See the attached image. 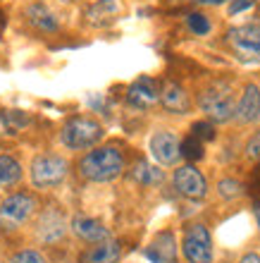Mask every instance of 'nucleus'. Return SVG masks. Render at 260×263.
I'll return each instance as SVG.
<instances>
[{"label":"nucleus","mask_w":260,"mask_h":263,"mask_svg":"<svg viewBox=\"0 0 260 263\" xmlns=\"http://www.w3.org/2000/svg\"><path fill=\"white\" fill-rule=\"evenodd\" d=\"M29 175H31V184L36 189H55L67 180L69 163L67 158H62L57 153H41L31 160Z\"/></svg>","instance_id":"obj_4"},{"label":"nucleus","mask_w":260,"mask_h":263,"mask_svg":"<svg viewBox=\"0 0 260 263\" xmlns=\"http://www.w3.org/2000/svg\"><path fill=\"white\" fill-rule=\"evenodd\" d=\"M69 230H72V235L79 237L86 244H98L112 237L103 222L96 220V218H89V215H74L69 220Z\"/></svg>","instance_id":"obj_13"},{"label":"nucleus","mask_w":260,"mask_h":263,"mask_svg":"<svg viewBox=\"0 0 260 263\" xmlns=\"http://www.w3.org/2000/svg\"><path fill=\"white\" fill-rule=\"evenodd\" d=\"M24 14H27L29 24L34 29H38V31H50V34H53V31L60 29L57 17H55V14L48 10V5H43V3H31Z\"/></svg>","instance_id":"obj_17"},{"label":"nucleus","mask_w":260,"mask_h":263,"mask_svg":"<svg viewBox=\"0 0 260 263\" xmlns=\"http://www.w3.org/2000/svg\"><path fill=\"white\" fill-rule=\"evenodd\" d=\"M172 184L189 201H201L208 194V182L196 165H179L172 175Z\"/></svg>","instance_id":"obj_8"},{"label":"nucleus","mask_w":260,"mask_h":263,"mask_svg":"<svg viewBox=\"0 0 260 263\" xmlns=\"http://www.w3.org/2000/svg\"><path fill=\"white\" fill-rule=\"evenodd\" d=\"M144 256L151 263H179V247L177 237L172 230H163L151 239V244L144 249Z\"/></svg>","instance_id":"obj_10"},{"label":"nucleus","mask_w":260,"mask_h":263,"mask_svg":"<svg viewBox=\"0 0 260 263\" xmlns=\"http://www.w3.org/2000/svg\"><path fill=\"white\" fill-rule=\"evenodd\" d=\"M239 263H260V254H255V251H251V254H244V256L239 258Z\"/></svg>","instance_id":"obj_29"},{"label":"nucleus","mask_w":260,"mask_h":263,"mask_svg":"<svg viewBox=\"0 0 260 263\" xmlns=\"http://www.w3.org/2000/svg\"><path fill=\"white\" fill-rule=\"evenodd\" d=\"M186 24H189V29H191L196 36H206V34H210V29H212L210 20H208L206 14H198V12L189 14V17H186Z\"/></svg>","instance_id":"obj_23"},{"label":"nucleus","mask_w":260,"mask_h":263,"mask_svg":"<svg viewBox=\"0 0 260 263\" xmlns=\"http://www.w3.org/2000/svg\"><path fill=\"white\" fill-rule=\"evenodd\" d=\"M236 91L229 82H212L198 96V108L212 125H225L236 115Z\"/></svg>","instance_id":"obj_2"},{"label":"nucleus","mask_w":260,"mask_h":263,"mask_svg":"<svg viewBox=\"0 0 260 263\" xmlns=\"http://www.w3.org/2000/svg\"><path fill=\"white\" fill-rule=\"evenodd\" d=\"M253 215H255V222H258V228H260V203L253 206Z\"/></svg>","instance_id":"obj_31"},{"label":"nucleus","mask_w":260,"mask_h":263,"mask_svg":"<svg viewBox=\"0 0 260 263\" xmlns=\"http://www.w3.org/2000/svg\"><path fill=\"white\" fill-rule=\"evenodd\" d=\"M227 43L244 63H260V24H241L227 31Z\"/></svg>","instance_id":"obj_7"},{"label":"nucleus","mask_w":260,"mask_h":263,"mask_svg":"<svg viewBox=\"0 0 260 263\" xmlns=\"http://www.w3.org/2000/svg\"><path fill=\"white\" fill-rule=\"evenodd\" d=\"M253 5V0H232V5H229V14H236L241 10H246V7Z\"/></svg>","instance_id":"obj_28"},{"label":"nucleus","mask_w":260,"mask_h":263,"mask_svg":"<svg viewBox=\"0 0 260 263\" xmlns=\"http://www.w3.org/2000/svg\"><path fill=\"white\" fill-rule=\"evenodd\" d=\"M67 230H69L67 218L57 208H50V211L41 213V218L36 222V239H41L43 244H55L67 235Z\"/></svg>","instance_id":"obj_11"},{"label":"nucleus","mask_w":260,"mask_h":263,"mask_svg":"<svg viewBox=\"0 0 260 263\" xmlns=\"http://www.w3.org/2000/svg\"><path fill=\"white\" fill-rule=\"evenodd\" d=\"M10 263H48V258L38 249H19L10 256Z\"/></svg>","instance_id":"obj_21"},{"label":"nucleus","mask_w":260,"mask_h":263,"mask_svg":"<svg viewBox=\"0 0 260 263\" xmlns=\"http://www.w3.org/2000/svg\"><path fill=\"white\" fill-rule=\"evenodd\" d=\"M163 165L157 163H148V160H138L134 163V167L129 170V177L136 184H144V187H157L165 182V173L160 170Z\"/></svg>","instance_id":"obj_18"},{"label":"nucleus","mask_w":260,"mask_h":263,"mask_svg":"<svg viewBox=\"0 0 260 263\" xmlns=\"http://www.w3.org/2000/svg\"><path fill=\"white\" fill-rule=\"evenodd\" d=\"M217 194L225 201H234V199H241V196L246 194V189H244V184H241L239 180H234V177H222V180L217 182Z\"/></svg>","instance_id":"obj_20"},{"label":"nucleus","mask_w":260,"mask_h":263,"mask_svg":"<svg viewBox=\"0 0 260 263\" xmlns=\"http://www.w3.org/2000/svg\"><path fill=\"white\" fill-rule=\"evenodd\" d=\"M198 5H222V3H227V0H196Z\"/></svg>","instance_id":"obj_30"},{"label":"nucleus","mask_w":260,"mask_h":263,"mask_svg":"<svg viewBox=\"0 0 260 263\" xmlns=\"http://www.w3.org/2000/svg\"><path fill=\"white\" fill-rule=\"evenodd\" d=\"M193 137L198 139H212V122H198V125H193Z\"/></svg>","instance_id":"obj_27"},{"label":"nucleus","mask_w":260,"mask_h":263,"mask_svg":"<svg viewBox=\"0 0 260 263\" xmlns=\"http://www.w3.org/2000/svg\"><path fill=\"white\" fill-rule=\"evenodd\" d=\"M234 120L239 125H251V122H258L260 120V89L255 84H246L244 91L239 96V103H236V115Z\"/></svg>","instance_id":"obj_14"},{"label":"nucleus","mask_w":260,"mask_h":263,"mask_svg":"<svg viewBox=\"0 0 260 263\" xmlns=\"http://www.w3.org/2000/svg\"><path fill=\"white\" fill-rule=\"evenodd\" d=\"M122 258V244L117 239H105V242L91 244L89 249L79 254V263H119Z\"/></svg>","instance_id":"obj_15"},{"label":"nucleus","mask_w":260,"mask_h":263,"mask_svg":"<svg viewBox=\"0 0 260 263\" xmlns=\"http://www.w3.org/2000/svg\"><path fill=\"white\" fill-rule=\"evenodd\" d=\"M246 158L248 160H260V132H255L253 137L246 141Z\"/></svg>","instance_id":"obj_26"},{"label":"nucleus","mask_w":260,"mask_h":263,"mask_svg":"<svg viewBox=\"0 0 260 263\" xmlns=\"http://www.w3.org/2000/svg\"><path fill=\"white\" fill-rule=\"evenodd\" d=\"M0 120L5 122V127L10 132H17L24 125H29V115L27 112H19V110H5L3 115H0Z\"/></svg>","instance_id":"obj_22"},{"label":"nucleus","mask_w":260,"mask_h":263,"mask_svg":"<svg viewBox=\"0 0 260 263\" xmlns=\"http://www.w3.org/2000/svg\"><path fill=\"white\" fill-rule=\"evenodd\" d=\"M182 254L189 263H212L215 249H212L210 230L203 222H191L182 237Z\"/></svg>","instance_id":"obj_6"},{"label":"nucleus","mask_w":260,"mask_h":263,"mask_svg":"<svg viewBox=\"0 0 260 263\" xmlns=\"http://www.w3.org/2000/svg\"><path fill=\"white\" fill-rule=\"evenodd\" d=\"M36 208H38V203H36L34 194H29V192L10 194L7 199L0 201V230L3 232H17L31 220Z\"/></svg>","instance_id":"obj_5"},{"label":"nucleus","mask_w":260,"mask_h":263,"mask_svg":"<svg viewBox=\"0 0 260 263\" xmlns=\"http://www.w3.org/2000/svg\"><path fill=\"white\" fill-rule=\"evenodd\" d=\"M101 139H103V125L93 118H86V115H76V118L67 120L60 132L62 146H67L69 151L96 148Z\"/></svg>","instance_id":"obj_3"},{"label":"nucleus","mask_w":260,"mask_h":263,"mask_svg":"<svg viewBox=\"0 0 260 263\" xmlns=\"http://www.w3.org/2000/svg\"><path fill=\"white\" fill-rule=\"evenodd\" d=\"M160 105H163L167 112H174V115H186L191 110V98L179 84L167 82L160 89Z\"/></svg>","instance_id":"obj_16"},{"label":"nucleus","mask_w":260,"mask_h":263,"mask_svg":"<svg viewBox=\"0 0 260 263\" xmlns=\"http://www.w3.org/2000/svg\"><path fill=\"white\" fill-rule=\"evenodd\" d=\"M182 156L184 158H201L203 156V144H201V139L198 137H191V139H186V141H182Z\"/></svg>","instance_id":"obj_25"},{"label":"nucleus","mask_w":260,"mask_h":263,"mask_svg":"<svg viewBox=\"0 0 260 263\" xmlns=\"http://www.w3.org/2000/svg\"><path fill=\"white\" fill-rule=\"evenodd\" d=\"M119 12V3L117 0H101L98 5L89 10V17H115Z\"/></svg>","instance_id":"obj_24"},{"label":"nucleus","mask_w":260,"mask_h":263,"mask_svg":"<svg viewBox=\"0 0 260 263\" xmlns=\"http://www.w3.org/2000/svg\"><path fill=\"white\" fill-rule=\"evenodd\" d=\"M148 148H151L153 160L163 167L177 165L179 160L184 158V156H182V141H179V137L167 129L155 132L151 137V141H148Z\"/></svg>","instance_id":"obj_9"},{"label":"nucleus","mask_w":260,"mask_h":263,"mask_svg":"<svg viewBox=\"0 0 260 263\" xmlns=\"http://www.w3.org/2000/svg\"><path fill=\"white\" fill-rule=\"evenodd\" d=\"M124 167H127V160L117 146H96L79 160V175L93 184L117 180L124 173Z\"/></svg>","instance_id":"obj_1"},{"label":"nucleus","mask_w":260,"mask_h":263,"mask_svg":"<svg viewBox=\"0 0 260 263\" xmlns=\"http://www.w3.org/2000/svg\"><path fill=\"white\" fill-rule=\"evenodd\" d=\"M127 103L136 110H148L155 103H160V89L148 77H141L127 89Z\"/></svg>","instance_id":"obj_12"},{"label":"nucleus","mask_w":260,"mask_h":263,"mask_svg":"<svg viewBox=\"0 0 260 263\" xmlns=\"http://www.w3.org/2000/svg\"><path fill=\"white\" fill-rule=\"evenodd\" d=\"M22 182V163L12 156L3 153L0 156V189L17 187Z\"/></svg>","instance_id":"obj_19"}]
</instances>
